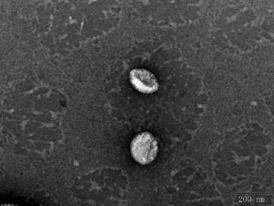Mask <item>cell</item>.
<instances>
[{
  "label": "cell",
  "instance_id": "2",
  "mask_svg": "<svg viewBox=\"0 0 274 206\" xmlns=\"http://www.w3.org/2000/svg\"><path fill=\"white\" fill-rule=\"evenodd\" d=\"M130 81L133 87L143 93H152L158 89L159 84L155 75L143 69H132L129 74Z\"/></svg>",
  "mask_w": 274,
  "mask_h": 206
},
{
  "label": "cell",
  "instance_id": "3",
  "mask_svg": "<svg viewBox=\"0 0 274 206\" xmlns=\"http://www.w3.org/2000/svg\"><path fill=\"white\" fill-rule=\"evenodd\" d=\"M235 194H269V193H234Z\"/></svg>",
  "mask_w": 274,
  "mask_h": 206
},
{
  "label": "cell",
  "instance_id": "1",
  "mask_svg": "<svg viewBox=\"0 0 274 206\" xmlns=\"http://www.w3.org/2000/svg\"><path fill=\"white\" fill-rule=\"evenodd\" d=\"M130 150L136 161L141 164H149L156 157L157 141L152 135L145 132L133 138L130 144Z\"/></svg>",
  "mask_w": 274,
  "mask_h": 206
}]
</instances>
